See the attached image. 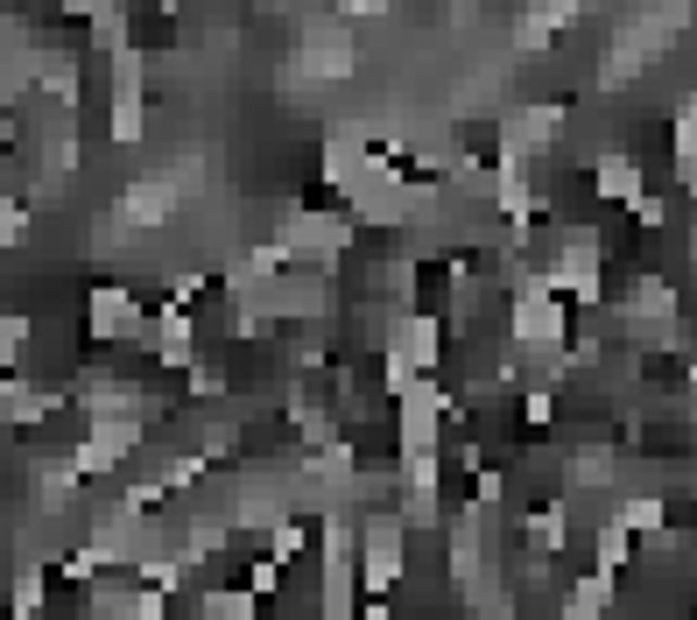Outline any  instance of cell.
<instances>
[{
    "label": "cell",
    "instance_id": "1",
    "mask_svg": "<svg viewBox=\"0 0 697 620\" xmlns=\"http://www.w3.org/2000/svg\"><path fill=\"white\" fill-rule=\"evenodd\" d=\"M92 332L99 338H135L141 332V303L127 289H99L92 297Z\"/></svg>",
    "mask_w": 697,
    "mask_h": 620
},
{
    "label": "cell",
    "instance_id": "2",
    "mask_svg": "<svg viewBox=\"0 0 697 620\" xmlns=\"http://www.w3.org/2000/svg\"><path fill=\"white\" fill-rule=\"evenodd\" d=\"M514 338H522V346H557V338H563V310L550 297L514 303Z\"/></svg>",
    "mask_w": 697,
    "mask_h": 620
},
{
    "label": "cell",
    "instance_id": "3",
    "mask_svg": "<svg viewBox=\"0 0 697 620\" xmlns=\"http://www.w3.org/2000/svg\"><path fill=\"white\" fill-rule=\"evenodd\" d=\"M395 571H402V529H395V522H374V529H366V585L381 593Z\"/></svg>",
    "mask_w": 697,
    "mask_h": 620
},
{
    "label": "cell",
    "instance_id": "4",
    "mask_svg": "<svg viewBox=\"0 0 697 620\" xmlns=\"http://www.w3.org/2000/svg\"><path fill=\"white\" fill-rule=\"evenodd\" d=\"M599 198H642V162H634L627 149H606L599 156Z\"/></svg>",
    "mask_w": 697,
    "mask_h": 620
},
{
    "label": "cell",
    "instance_id": "5",
    "mask_svg": "<svg viewBox=\"0 0 697 620\" xmlns=\"http://www.w3.org/2000/svg\"><path fill=\"white\" fill-rule=\"evenodd\" d=\"M606 607H613V585L606 579H577L571 585V613H606Z\"/></svg>",
    "mask_w": 697,
    "mask_h": 620
},
{
    "label": "cell",
    "instance_id": "6",
    "mask_svg": "<svg viewBox=\"0 0 697 620\" xmlns=\"http://www.w3.org/2000/svg\"><path fill=\"white\" fill-rule=\"evenodd\" d=\"M627 557H634V550H627V529H606V536H599V565H606V571H620Z\"/></svg>",
    "mask_w": 697,
    "mask_h": 620
},
{
    "label": "cell",
    "instance_id": "7",
    "mask_svg": "<svg viewBox=\"0 0 697 620\" xmlns=\"http://www.w3.org/2000/svg\"><path fill=\"white\" fill-rule=\"evenodd\" d=\"M8 240H22V212H14V204H0V247Z\"/></svg>",
    "mask_w": 697,
    "mask_h": 620
}]
</instances>
